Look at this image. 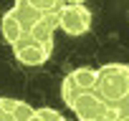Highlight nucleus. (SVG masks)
I'll list each match as a JSON object with an SVG mask.
<instances>
[{
    "label": "nucleus",
    "mask_w": 129,
    "mask_h": 121,
    "mask_svg": "<svg viewBox=\"0 0 129 121\" xmlns=\"http://www.w3.org/2000/svg\"><path fill=\"white\" fill-rule=\"evenodd\" d=\"M61 5L63 0H18L5 15H0V35L8 45H15L46 15H56Z\"/></svg>",
    "instance_id": "nucleus-1"
},
{
    "label": "nucleus",
    "mask_w": 129,
    "mask_h": 121,
    "mask_svg": "<svg viewBox=\"0 0 129 121\" xmlns=\"http://www.w3.org/2000/svg\"><path fill=\"white\" fill-rule=\"evenodd\" d=\"M56 28H58L56 15H46L30 33H25L15 45H10L15 58L23 66H43L53 55V48H56V40H53Z\"/></svg>",
    "instance_id": "nucleus-2"
},
{
    "label": "nucleus",
    "mask_w": 129,
    "mask_h": 121,
    "mask_svg": "<svg viewBox=\"0 0 129 121\" xmlns=\"http://www.w3.org/2000/svg\"><path fill=\"white\" fill-rule=\"evenodd\" d=\"M96 93L109 108H129V66L104 63L96 68Z\"/></svg>",
    "instance_id": "nucleus-3"
},
{
    "label": "nucleus",
    "mask_w": 129,
    "mask_h": 121,
    "mask_svg": "<svg viewBox=\"0 0 129 121\" xmlns=\"http://www.w3.org/2000/svg\"><path fill=\"white\" fill-rule=\"evenodd\" d=\"M58 28L66 33V35H86L91 30V10L84 3H63L58 15Z\"/></svg>",
    "instance_id": "nucleus-4"
},
{
    "label": "nucleus",
    "mask_w": 129,
    "mask_h": 121,
    "mask_svg": "<svg viewBox=\"0 0 129 121\" xmlns=\"http://www.w3.org/2000/svg\"><path fill=\"white\" fill-rule=\"evenodd\" d=\"M89 91H96V68H89V66L74 68L61 81V98L66 106L71 101H76L79 96L89 93Z\"/></svg>",
    "instance_id": "nucleus-5"
},
{
    "label": "nucleus",
    "mask_w": 129,
    "mask_h": 121,
    "mask_svg": "<svg viewBox=\"0 0 129 121\" xmlns=\"http://www.w3.org/2000/svg\"><path fill=\"white\" fill-rule=\"evenodd\" d=\"M69 108L76 113L79 121H104V116L109 111V106L101 101V96L96 91H89V93L79 96L76 101L69 103Z\"/></svg>",
    "instance_id": "nucleus-6"
},
{
    "label": "nucleus",
    "mask_w": 129,
    "mask_h": 121,
    "mask_svg": "<svg viewBox=\"0 0 129 121\" xmlns=\"http://www.w3.org/2000/svg\"><path fill=\"white\" fill-rule=\"evenodd\" d=\"M33 106L23 98L0 96V121H28L33 116Z\"/></svg>",
    "instance_id": "nucleus-7"
},
{
    "label": "nucleus",
    "mask_w": 129,
    "mask_h": 121,
    "mask_svg": "<svg viewBox=\"0 0 129 121\" xmlns=\"http://www.w3.org/2000/svg\"><path fill=\"white\" fill-rule=\"evenodd\" d=\"M28 121H66V118H63L56 108L43 106V108H36V111H33V116H30Z\"/></svg>",
    "instance_id": "nucleus-8"
},
{
    "label": "nucleus",
    "mask_w": 129,
    "mask_h": 121,
    "mask_svg": "<svg viewBox=\"0 0 129 121\" xmlns=\"http://www.w3.org/2000/svg\"><path fill=\"white\" fill-rule=\"evenodd\" d=\"M104 121H129V108H109Z\"/></svg>",
    "instance_id": "nucleus-9"
}]
</instances>
